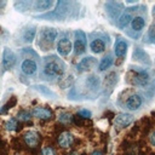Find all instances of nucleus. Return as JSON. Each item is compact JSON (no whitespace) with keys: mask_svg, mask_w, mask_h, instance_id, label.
I'll use <instances>...</instances> for the list:
<instances>
[{"mask_svg":"<svg viewBox=\"0 0 155 155\" xmlns=\"http://www.w3.org/2000/svg\"><path fill=\"white\" fill-rule=\"evenodd\" d=\"M57 35H58V30L56 28H51V27L42 28L40 31V41L38 42V45L42 47V50H47V48L50 50Z\"/></svg>","mask_w":155,"mask_h":155,"instance_id":"obj_1","label":"nucleus"},{"mask_svg":"<svg viewBox=\"0 0 155 155\" xmlns=\"http://www.w3.org/2000/svg\"><path fill=\"white\" fill-rule=\"evenodd\" d=\"M51 61H47L45 67H44V73L47 76H61L64 73V63L56 58V57H51Z\"/></svg>","mask_w":155,"mask_h":155,"instance_id":"obj_2","label":"nucleus"},{"mask_svg":"<svg viewBox=\"0 0 155 155\" xmlns=\"http://www.w3.org/2000/svg\"><path fill=\"white\" fill-rule=\"evenodd\" d=\"M127 76H128L127 80L132 85H137V86H145L150 79L149 74L145 70H130Z\"/></svg>","mask_w":155,"mask_h":155,"instance_id":"obj_3","label":"nucleus"},{"mask_svg":"<svg viewBox=\"0 0 155 155\" xmlns=\"http://www.w3.org/2000/svg\"><path fill=\"white\" fill-rule=\"evenodd\" d=\"M16 63V54L15 52L8 48V47H5L4 48V52H2V61H1V67H2V71H6V70H10L13 68Z\"/></svg>","mask_w":155,"mask_h":155,"instance_id":"obj_4","label":"nucleus"},{"mask_svg":"<svg viewBox=\"0 0 155 155\" xmlns=\"http://www.w3.org/2000/svg\"><path fill=\"white\" fill-rule=\"evenodd\" d=\"M74 51L76 54H82L86 51V34L82 30H76L75 33Z\"/></svg>","mask_w":155,"mask_h":155,"instance_id":"obj_5","label":"nucleus"},{"mask_svg":"<svg viewBox=\"0 0 155 155\" xmlns=\"http://www.w3.org/2000/svg\"><path fill=\"white\" fill-rule=\"evenodd\" d=\"M73 48V45H71V41L67 38V36H63L58 40V44H57V51L61 56H68L70 53Z\"/></svg>","mask_w":155,"mask_h":155,"instance_id":"obj_6","label":"nucleus"},{"mask_svg":"<svg viewBox=\"0 0 155 155\" xmlns=\"http://www.w3.org/2000/svg\"><path fill=\"white\" fill-rule=\"evenodd\" d=\"M96 65H97V59L94 57H85L79 62V64L76 65V69L79 73H82V71L91 70Z\"/></svg>","mask_w":155,"mask_h":155,"instance_id":"obj_7","label":"nucleus"},{"mask_svg":"<svg viewBox=\"0 0 155 155\" xmlns=\"http://www.w3.org/2000/svg\"><path fill=\"white\" fill-rule=\"evenodd\" d=\"M21 70H22V73L24 75H28V76L33 75L38 70V64L33 59H24L22 62V64H21Z\"/></svg>","mask_w":155,"mask_h":155,"instance_id":"obj_8","label":"nucleus"},{"mask_svg":"<svg viewBox=\"0 0 155 155\" xmlns=\"http://www.w3.org/2000/svg\"><path fill=\"white\" fill-rule=\"evenodd\" d=\"M31 115L38 117V119H42V120H50L53 116V113L48 109V108H44V107H36L33 109Z\"/></svg>","mask_w":155,"mask_h":155,"instance_id":"obj_9","label":"nucleus"},{"mask_svg":"<svg viewBox=\"0 0 155 155\" xmlns=\"http://www.w3.org/2000/svg\"><path fill=\"white\" fill-rule=\"evenodd\" d=\"M132 121H133V115L126 114V113L117 114L115 116V120H114V122H115V125L117 127H126L130 124H132Z\"/></svg>","mask_w":155,"mask_h":155,"instance_id":"obj_10","label":"nucleus"},{"mask_svg":"<svg viewBox=\"0 0 155 155\" xmlns=\"http://www.w3.org/2000/svg\"><path fill=\"white\" fill-rule=\"evenodd\" d=\"M143 103V99L139 94H132L126 101V108L128 110H138Z\"/></svg>","mask_w":155,"mask_h":155,"instance_id":"obj_11","label":"nucleus"},{"mask_svg":"<svg viewBox=\"0 0 155 155\" xmlns=\"http://www.w3.org/2000/svg\"><path fill=\"white\" fill-rule=\"evenodd\" d=\"M39 140H40V134L36 131H28V132H25V134H24V142H25L27 145H29L31 148L33 147H36L38 143H39Z\"/></svg>","mask_w":155,"mask_h":155,"instance_id":"obj_12","label":"nucleus"},{"mask_svg":"<svg viewBox=\"0 0 155 155\" xmlns=\"http://www.w3.org/2000/svg\"><path fill=\"white\" fill-rule=\"evenodd\" d=\"M127 47H128L127 41H125L122 39H117L114 45V52H115L116 57H124L127 52Z\"/></svg>","mask_w":155,"mask_h":155,"instance_id":"obj_13","label":"nucleus"},{"mask_svg":"<svg viewBox=\"0 0 155 155\" xmlns=\"http://www.w3.org/2000/svg\"><path fill=\"white\" fill-rule=\"evenodd\" d=\"M73 142H74V137H73V134H71L70 132H68V131L61 133L59 137H58V144H59L62 148H69V147L73 144Z\"/></svg>","mask_w":155,"mask_h":155,"instance_id":"obj_14","label":"nucleus"},{"mask_svg":"<svg viewBox=\"0 0 155 155\" xmlns=\"http://www.w3.org/2000/svg\"><path fill=\"white\" fill-rule=\"evenodd\" d=\"M90 48H91V51H92L93 53H97V54H98V53H102V52H104V50H105V42H104L102 39L97 38V39H94V40L91 41Z\"/></svg>","mask_w":155,"mask_h":155,"instance_id":"obj_15","label":"nucleus"},{"mask_svg":"<svg viewBox=\"0 0 155 155\" xmlns=\"http://www.w3.org/2000/svg\"><path fill=\"white\" fill-rule=\"evenodd\" d=\"M52 5H53V1L51 0H40V1H34L31 6L34 11H46Z\"/></svg>","mask_w":155,"mask_h":155,"instance_id":"obj_16","label":"nucleus"},{"mask_svg":"<svg viewBox=\"0 0 155 155\" xmlns=\"http://www.w3.org/2000/svg\"><path fill=\"white\" fill-rule=\"evenodd\" d=\"M133 58L136 59V61H138V62H142V63H147L148 65L150 64V61H149V56L140 48V47H137L136 50H134V52H133Z\"/></svg>","mask_w":155,"mask_h":155,"instance_id":"obj_17","label":"nucleus"},{"mask_svg":"<svg viewBox=\"0 0 155 155\" xmlns=\"http://www.w3.org/2000/svg\"><path fill=\"white\" fill-rule=\"evenodd\" d=\"M144 25H145V19L143 17H140V16H137V17L132 18V21H131V27H132V29L134 31L142 30L144 28Z\"/></svg>","mask_w":155,"mask_h":155,"instance_id":"obj_18","label":"nucleus"},{"mask_svg":"<svg viewBox=\"0 0 155 155\" xmlns=\"http://www.w3.org/2000/svg\"><path fill=\"white\" fill-rule=\"evenodd\" d=\"M113 62H114V58H113L111 54H108V56L103 57L102 61L99 62V65H98L99 71H104V70H107L108 68H110L111 64H113Z\"/></svg>","mask_w":155,"mask_h":155,"instance_id":"obj_19","label":"nucleus"},{"mask_svg":"<svg viewBox=\"0 0 155 155\" xmlns=\"http://www.w3.org/2000/svg\"><path fill=\"white\" fill-rule=\"evenodd\" d=\"M36 34V28L35 27H28L24 31H23V41L24 42H31L33 39L35 38Z\"/></svg>","mask_w":155,"mask_h":155,"instance_id":"obj_20","label":"nucleus"},{"mask_svg":"<svg viewBox=\"0 0 155 155\" xmlns=\"http://www.w3.org/2000/svg\"><path fill=\"white\" fill-rule=\"evenodd\" d=\"M131 21H132L131 15H130L128 12H125V13H122V15L119 17V19H117V24H119L120 28H126V27L131 23Z\"/></svg>","mask_w":155,"mask_h":155,"instance_id":"obj_21","label":"nucleus"},{"mask_svg":"<svg viewBox=\"0 0 155 155\" xmlns=\"http://www.w3.org/2000/svg\"><path fill=\"white\" fill-rule=\"evenodd\" d=\"M31 5H33V2H30V1H16L15 2V8L17 11L24 12V11L29 10Z\"/></svg>","mask_w":155,"mask_h":155,"instance_id":"obj_22","label":"nucleus"},{"mask_svg":"<svg viewBox=\"0 0 155 155\" xmlns=\"http://www.w3.org/2000/svg\"><path fill=\"white\" fill-rule=\"evenodd\" d=\"M34 88H35V90H38L39 92H41V93L46 94V96H52V97H54V96H56V94H54V92H52L48 87H45V86H42V85H35V86H34Z\"/></svg>","mask_w":155,"mask_h":155,"instance_id":"obj_23","label":"nucleus"},{"mask_svg":"<svg viewBox=\"0 0 155 155\" xmlns=\"http://www.w3.org/2000/svg\"><path fill=\"white\" fill-rule=\"evenodd\" d=\"M58 120L62 122V124H70L73 121V115L69 114V113H62L59 116H58Z\"/></svg>","mask_w":155,"mask_h":155,"instance_id":"obj_24","label":"nucleus"},{"mask_svg":"<svg viewBox=\"0 0 155 155\" xmlns=\"http://www.w3.org/2000/svg\"><path fill=\"white\" fill-rule=\"evenodd\" d=\"M16 102H17V101H16V98H15V97H12V98H11V101H8V102L4 105V108H1V109H0V114H5L10 108H12V107L16 104Z\"/></svg>","mask_w":155,"mask_h":155,"instance_id":"obj_25","label":"nucleus"},{"mask_svg":"<svg viewBox=\"0 0 155 155\" xmlns=\"http://www.w3.org/2000/svg\"><path fill=\"white\" fill-rule=\"evenodd\" d=\"M30 113L29 111H25V110H21L18 114H17V117H18V120H23V121H27V120H29L30 119Z\"/></svg>","mask_w":155,"mask_h":155,"instance_id":"obj_26","label":"nucleus"},{"mask_svg":"<svg viewBox=\"0 0 155 155\" xmlns=\"http://www.w3.org/2000/svg\"><path fill=\"white\" fill-rule=\"evenodd\" d=\"M17 126H18V124H17V121L15 119H10L6 122V130H8V131H15L17 128Z\"/></svg>","mask_w":155,"mask_h":155,"instance_id":"obj_27","label":"nucleus"},{"mask_svg":"<svg viewBox=\"0 0 155 155\" xmlns=\"http://www.w3.org/2000/svg\"><path fill=\"white\" fill-rule=\"evenodd\" d=\"M78 115L81 116V117H84V119H90L92 116V113L90 110H87V109H81V110L78 111Z\"/></svg>","mask_w":155,"mask_h":155,"instance_id":"obj_28","label":"nucleus"},{"mask_svg":"<svg viewBox=\"0 0 155 155\" xmlns=\"http://www.w3.org/2000/svg\"><path fill=\"white\" fill-rule=\"evenodd\" d=\"M42 155H54V150L51 147H45L42 149Z\"/></svg>","mask_w":155,"mask_h":155,"instance_id":"obj_29","label":"nucleus"},{"mask_svg":"<svg viewBox=\"0 0 155 155\" xmlns=\"http://www.w3.org/2000/svg\"><path fill=\"white\" fill-rule=\"evenodd\" d=\"M148 36H149V39L155 40V25H151L150 27V29L148 31Z\"/></svg>","mask_w":155,"mask_h":155,"instance_id":"obj_30","label":"nucleus"},{"mask_svg":"<svg viewBox=\"0 0 155 155\" xmlns=\"http://www.w3.org/2000/svg\"><path fill=\"white\" fill-rule=\"evenodd\" d=\"M150 142H151V144H153V145H155V131L150 134Z\"/></svg>","mask_w":155,"mask_h":155,"instance_id":"obj_31","label":"nucleus"},{"mask_svg":"<svg viewBox=\"0 0 155 155\" xmlns=\"http://www.w3.org/2000/svg\"><path fill=\"white\" fill-rule=\"evenodd\" d=\"M92 155H103V154H102L101 151H93V153H92Z\"/></svg>","mask_w":155,"mask_h":155,"instance_id":"obj_32","label":"nucleus"},{"mask_svg":"<svg viewBox=\"0 0 155 155\" xmlns=\"http://www.w3.org/2000/svg\"><path fill=\"white\" fill-rule=\"evenodd\" d=\"M5 5H6V1H0V8H1V7H4Z\"/></svg>","mask_w":155,"mask_h":155,"instance_id":"obj_33","label":"nucleus"},{"mask_svg":"<svg viewBox=\"0 0 155 155\" xmlns=\"http://www.w3.org/2000/svg\"><path fill=\"white\" fill-rule=\"evenodd\" d=\"M69 155H79V154H78V153H75V151H74V153H70V154H69Z\"/></svg>","mask_w":155,"mask_h":155,"instance_id":"obj_34","label":"nucleus"}]
</instances>
